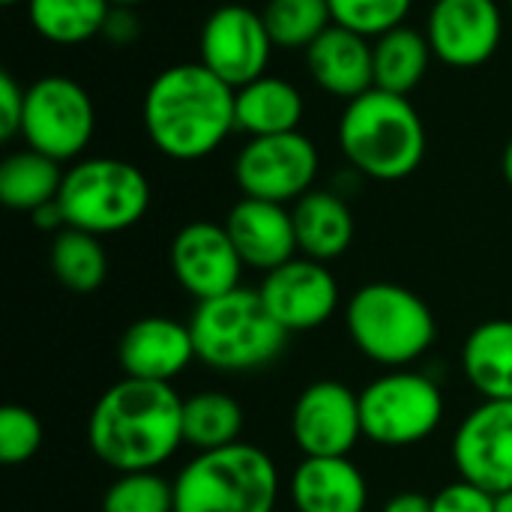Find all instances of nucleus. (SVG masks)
I'll list each match as a JSON object with an SVG mask.
<instances>
[{"mask_svg":"<svg viewBox=\"0 0 512 512\" xmlns=\"http://www.w3.org/2000/svg\"><path fill=\"white\" fill-rule=\"evenodd\" d=\"M87 444L114 474L159 471L183 447V399L171 384L120 378L96 399Z\"/></svg>","mask_w":512,"mask_h":512,"instance_id":"nucleus-1","label":"nucleus"},{"mask_svg":"<svg viewBox=\"0 0 512 512\" xmlns=\"http://www.w3.org/2000/svg\"><path fill=\"white\" fill-rule=\"evenodd\" d=\"M234 96L237 90L216 78L204 63L162 69L150 81L141 105L150 144L174 162L210 156L237 132Z\"/></svg>","mask_w":512,"mask_h":512,"instance_id":"nucleus-2","label":"nucleus"},{"mask_svg":"<svg viewBox=\"0 0 512 512\" xmlns=\"http://www.w3.org/2000/svg\"><path fill=\"white\" fill-rule=\"evenodd\" d=\"M339 147L360 174L396 183L420 168L426 156V126L408 96L372 87L345 102Z\"/></svg>","mask_w":512,"mask_h":512,"instance_id":"nucleus-3","label":"nucleus"},{"mask_svg":"<svg viewBox=\"0 0 512 512\" xmlns=\"http://www.w3.org/2000/svg\"><path fill=\"white\" fill-rule=\"evenodd\" d=\"M195 357L213 372L240 375L270 366L288 345V330L267 312L252 288H234L222 297L195 303L189 315Z\"/></svg>","mask_w":512,"mask_h":512,"instance_id":"nucleus-4","label":"nucleus"},{"mask_svg":"<svg viewBox=\"0 0 512 512\" xmlns=\"http://www.w3.org/2000/svg\"><path fill=\"white\" fill-rule=\"evenodd\" d=\"M279 468L255 444L195 453L174 477V512H276Z\"/></svg>","mask_w":512,"mask_h":512,"instance_id":"nucleus-5","label":"nucleus"},{"mask_svg":"<svg viewBox=\"0 0 512 512\" xmlns=\"http://www.w3.org/2000/svg\"><path fill=\"white\" fill-rule=\"evenodd\" d=\"M345 330L363 357L387 369L411 366L438 336L426 300L396 282H369L357 288L345 303Z\"/></svg>","mask_w":512,"mask_h":512,"instance_id":"nucleus-6","label":"nucleus"},{"mask_svg":"<svg viewBox=\"0 0 512 512\" xmlns=\"http://www.w3.org/2000/svg\"><path fill=\"white\" fill-rule=\"evenodd\" d=\"M66 228H78L96 237L120 234L138 225L150 210L147 174L114 156L78 159L63 174L57 195Z\"/></svg>","mask_w":512,"mask_h":512,"instance_id":"nucleus-7","label":"nucleus"},{"mask_svg":"<svg viewBox=\"0 0 512 512\" xmlns=\"http://www.w3.org/2000/svg\"><path fill=\"white\" fill-rule=\"evenodd\" d=\"M360 420L366 441L390 450L414 447L438 432L444 393L429 375L393 369L360 390Z\"/></svg>","mask_w":512,"mask_h":512,"instance_id":"nucleus-8","label":"nucleus"},{"mask_svg":"<svg viewBox=\"0 0 512 512\" xmlns=\"http://www.w3.org/2000/svg\"><path fill=\"white\" fill-rule=\"evenodd\" d=\"M96 132V108L90 93L66 78H36L24 93L21 138L30 150L54 162H78Z\"/></svg>","mask_w":512,"mask_h":512,"instance_id":"nucleus-9","label":"nucleus"},{"mask_svg":"<svg viewBox=\"0 0 512 512\" xmlns=\"http://www.w3.org/2000/svg\"><path fill=\"white\" fill-rule=\"evenodd\" d=\"M321 171V153L300 129L285 135L249 138L234 159V180L246 198L294 204L312 192Z\"/></svg>","mask_w":512,"mask_h":512,"instance_id":"nucleus-10","label":"nucleus"},{"mask_svg":"<svg viewBox=\"0 0 512 512\" xmlns=\"http://www.w3.org/2000/svg\"><path fill=\"white\" fill-rule=\"evenodd\" d=\"M273 48L276 45L267 33L261 12L240 3H225L213 9L201 27L198 63H204L216 78L240 90L243 84L267 75Z\"/></svg>","mask_w":512,"mask_h":512,"instance_id":"nucleus-11","label":"nucleus"},{"mask_svg":"<svg viewBox=\"0 0 512 512\" xmlns=\"http://www.w3.org/2000/svg\"><path fill=\"white\" fill-rule=\"evenodd\" d=\"M453 465L459 480L504 495L512 489V402L483 399L465 414L453 435Z\"/></svg>","mask_w":512,"mask_h":512,"instance_id":"nucleus-12","label":"nucleus"},{"mask_svg":"<svg viewBox=\"0 0 512 512\" xmlns=\"http://www.w3.org/2000/svg\"><path fill=\"white\" fill-rule=\"evenodd\" d=\"M267 312L288 333H309L324 327L339 309V282L327 264L312 258H291L288 264L264 273L258 288Z\"/></svg>","mask_w":512,"mask_h":512,"instance_id":"nucleus-13","label":"nucleus"},{"mask_svg":"<svg viewBox=\"0 0 512 512\" xmlns=\"http://www.w3.org/2000/svg\"><path fill=\"white\" fill-rule=\"evenodd\" d=\"M291 438L303 456H348L363 438L360 393L342 381L309 384L291 408Z\"/></svg>","mask_w":512,"mask_h":512,"instance_id":"nucleus-14","label":"nucleus"},{"mask_svg":"<svg viewBox=\"0 0 512 512\" xmlns=\"http://www.w3.org/2000/svg\"><path fill=\"white\" fill-rule=\"evenodd\" d=\"M168 261H171V273L177 285L189 297H195V303L213 300L240 288L243 261L225 225H216L207 219L183 225L171 240Z\"/></svg>","mask_w":512,"mask_h":512,"instance_id":"nucleus-15","label":"nucleus"},{"mask_svg":"<svg viewBox=\"0 0 512 512\" xmlns=\"http://www.w3.org/2000/svg\"><path fill=\"white\" fill-rule=\"evenodd\" d=\"M501 36L498 0H435L426 18L432 54L453 69L483 66L498 51Z\"/></svg>","mask_w":512,"mask_h":512,"instance_id":"nucleus-16","label":"nucleus"},{"mask_svg":"<svg viewBox=\"0 0 512 512\" xmlns=\"http://www.w3.org/2000/svg\"><path fill=\"white\" fill-rule=\"evenodd\" d=\"M192 360L198 357L189 324L165 315L132 321L117 342V363L123 369V378L171 384L189 369Z\"/></svg>","mask_w":512,"mask_h":512,"instance_id":"nucleus-17","label":"nucleus"},{"mask_svg":"<svg viewBox=\"0 0 512 512\" xmlns=\"http://www.w3.org/2000/svg\"><path fill=\"white\" fill-rule=\"evenodd\" d=\"M243 267L270 273L291 258H297V234L294 219L285 204L258 201V198H240L228 219L222 222Z\"/></svg>","mask_w":512,"mask_h":512,"instance_id":"nucleus-18","label":"nucleus"},{"mask_svg":"<svg viewBox=\"0 0 512 512\" xmlns=\"http://www.w3.org/2000/svg\"><path fill=\"white\" fill-rule=\"evenodd\" d=\"M306 66L312 81L336 99H357L375 87L372 42L348 27L333 24L306 48Z\"/></svg>","mask_w":512,"mask_h":512,"instance_id":"nucleus-19","label":"nucleus"},{"mask_svg":"<svg viewBox=\"0 0 512 512\" xmlns=\"http://www.w3.org/2000/svg\"><path fill=\"white\" fill-rule=\"evenodd\" d=\"M297 512H366L369 483L348 456H303L291 474Z\"/></svg>","mask_w":512,"mask_h":512,"instance_id":"nucleus-20","label":"nucleus"},{"mask_svg":"<svg viewBox=\"0 0 512 512\" xmlns=\"http://www.w3.org/2000/svg\"><path fill=\"white\" fill-rule=\"evenodd\" d=\"M297 252L312 261H336L348 252L354 240V216L342 195L327 189H312L291 204Z\"/></svg>","mask_w":512,"mask_h":512,"instance_id":"nucleus-21","label":"nucleus"},{"mask_svg":"<svg viewBox=\"0 0 512 512\" xmlns=\"http://www.w3.org/2000/svg\"><path fill=\"white\" fill-rule=\"evenodd\" d=\"M303 111V93L279 75H261L243 84L234 96L237 132H243L246 138L297 132L303 123Z\"/></svg>","mask_w":512,"mask_h":512,"instance_id":"nucleus-22","label":"nucleus"},{"mask_svg":"<svg viewBox=\"0 0 512 512\" xmlns=\"http://www.w3.org/2000/svg\"><path fill=\"white\" fill-rule=\"evenodd\" d=\"M462 372L483 399L512 402V321L492 318L468 333Z\"/></svg>","mask_w":512,"mask_h":512,"instance_id":"nucleus-23","label":"nucleus"},{"mask_svg":"<svg viewBox=\"0 0 512 512\" xmlns=\"http://www.w3.org/2000/svg\"><path fill=\"white\" fill-rule=\"evenodd\" d=\"M432 45L426 30H414L408 24L387 30L384 36L372 39V60H375V87L408 96L429 72Z\"/></svg>","mask_w":512,"mask_h":512,"instance_id":"nucleus-24","label":"nucleus"},{"mask_svg":"<svg viewBox=\"0 0 512 512\" xmlns=\"http://www.w3.org/2000/svg\"><path fill=\"white\" fill-rule=\"evenodd\" d=\"M243 426V405L222 390H201L183 399V444L195 453H213L240 444Z\"/></svg>","mask_w":512,"mask_h":512,"instance_id":"nucleus-25","label":"nucleus"},{"mask_svg":"<svg viewBox=\"0 0 512 512\" xmlns=\"http://www.w3.org/2000/svg\"><path fill=\"white\" fill-rule=\"evenodd\" d=\"M60 162L24 147L0 162V201L18 213H36L39 207L57 201L63 186Z\"/></svg>","mask_w":512,"mask_h":512,"instance_id":"nucleus-26","label":"nucleus"},{"mask_svg":"<svg viewBox=\"0 0 512 512\" xmlns=\"http://www.w3.org/2000/svg\"><path fill=\"white\" fill-rule=\"evenodd\" d=\"M108 12V0H27L33 30L54 45H81L102 36Z\"/></svg>","mask_w":512,"mask_h":512,"instance_id":"nucleus-27","label":"nucleus"},{"mask_svg":"<svg viewBox=\"0 0 512 512\" xmlns=\"http://www.w3.org/2000/svg\"><path fill=\"white\" fill-rule=\"evenodd\" d=\"M51 270L57 282L75 294H93L108 276V255L96 234L63 228L51 240Z\"/></svg>","mask_w":512,"mask_h":512,"instance_id":"nucleus-28","label":"nucleus"},{"mask_svg":"<svg viewBox=\"0 0 512 512\" xmlns=\"http://www.w3.org/2000/svg\"><path fill=\"white\" fill-rule=\"evenodd\" d=\"M261 18L273 45L288 51H306L324 30L333 27L327 0H267Z\"/></svg>","mask_w":512,"mask_h":512,"instance_id":"nucleus-29","label":"nucleus"},{"mask_svg":"<svg viewBox=\"0 0 512 512\" xmlns=\"http://www.w3.org/2000/svg\"><path fill=\"white\" fill-rule=\"evenodd\" d=\"M102 512H174V480L159 471L117 474L102 495Z\"/></svg>","mask_w":512,"mask_h":512,"instance_id":"nucleus-30","label":"nucleus"},{"mask_svg":"<svg viewBox=\"0 0 512 512\" xmlns=\"http://www.w3.org/2000/svg\"><path fill=\"white\" fill-rule=\"evenodd\" d=\"M333 24L348 27L366 39H378L387 30L405 24L414 0H327Z\"/></svg>","mask_w":512,"mask_h":512,"instance_id":"nucleus-31","label":"nucleus"},{"mask_svg":"<svg viewBox=\"0 0 512 512\" xmlns=\"http://www.w3.org/2000/svg\"><path fill=\"white\" fill-rule=\"evenodd\" d=\"M42 420L24 405L0 408V462L15 468L30 462L42 447Z\"/></svg>","mask_w":512,"mask_h":512,"instance_id":"nucleus-32","label":"nucleus"},{"mask_svg":"<svg viewBox=\"0 0 512 512\" xmlns=\"http://www.w3.org/2000/svg\"><path fill=\"white\" fill-rule=\"evenodd\" d=\"M432 512H495V495L456 480L432 498Z\"/></svg>","mask_w":512,"mask_h":512,"instance_id":"nucleus-33","label":"nucleus"},{"mask_svg":"<svg viewBox=\"0 0 512 512\" xmlns=\"http://www.w3.org/2000/svg\"><path fill=\"white\" fill-rule=\"evenodd\" d=\"M24 93H27V87H21L12 78V72H0V135L6 141L15 138V135H21Z\"/></svg>","mask_w":512,"mask_h":512,"instance_id":"nucleus-34","label":"nucleus"},{"mask_svg":"<svg viewBox=\"0 0 512 512\" xmlns=\"http://www.w3.org/2000/svg\"><path fill=\"white\" fill-rule=\"evenodd\" d=\"M138 33H141V21H138L135 9L111 6L102 36H105V39H111L114 45H132V42L138 39Z\"/></svg>","mask_w":512,"mask_h":512,"instance_id":"nucleus-35","label":"nucleus"},{"mask_svg":"<svg viewBox=\"0 0 512 512\" xmlns=\"http://www.w3.org/2000/svg\"><path fill=\"white\" fill-rule=\"evenodd\" d=\"M381 512H432V498H426L423 492H399Z\"/></svg>","mask_w":512,"mask_h":512,"instance_id":"nucleus-36","label":"nucleus"},{"mask_svg":"<svg viewBox=\"0 0 512 512\" xmlns=\"http://www.w3.org/2000/svg\"><path fill=\"white\" fill-rule=\"evenodd\" d=\"M30 216H33L36 228H42V231H63V228H66V219H63V210H60V204H57V201H51V204L39 207V210H36V213H30Z\"/></svg>","mask_w":512,"mask_h":512,"instance_id":"nucleus-37","label":"nucleus"},{"mask_svg":"<svg viewBox=\"0 0 512 512\" xmlns=\"http://www.w3.org/2000/svg\"><path fill=\"white\" fill-rule=\"evenodd\" d=\"M501 171H504V177H507V183L512 186V138L510 144L504 147V159H501Z\"/></svg>","mask_w":512,"mask_h":512,"instance_id":"nucleus-38","label":"nucleus"},{"mask_svg":"<svg viewBox=\"0 0 512 512\" xmlns=\"http://www.w3.org/2000/svg\"><path fill=\"white\" fill-rule=\"evenodd\" d=\"M495 512H512V489L504 495H495Z\"/></svg>","mask_w":512,"mask_h":512,"instance_id":"nucleus-39","label":"nucleus"},{"mask_svg":"<svg viewBox=\"0 0 512 512\" xmlns=\"http://www.w3.org/2000/svg\"><path fill=\"white\" fill-rule=\"evenodd\" d=\"M111 6H126V9H135V6H141V3H147V0H108Z\"/></svg>","mask_w":512,"mask_h":512,"instance_id":"nucleus-40","label":"nucleus"},{"mask_svg":"<svg viewBox=\"0 0 512 512\" xmlns=\"http://www.w3.org/2000/svg\"><path fill=\"white\" fill-rule=\"evenodd\" d=\"M0 3H6V6H15V3H24V0H0Z\"/></svg>","mask_w":512,"mask_h":512,"instance_id":"nucleus-41","label":"nucleus"},{"mask_svg":"<svg viewBox=\"0 0 512 512\" xmlns=\"http://www.w3.org/2000/svg\"><path fill=\"white\" fill-rule=\"evenodd\" d=\"M510 9H512V0H510Z\"/></svg>","mask_w":512,"mask_h":512,"instance_id":"nucleus-42","label":"nucleus"}]
</instances>
